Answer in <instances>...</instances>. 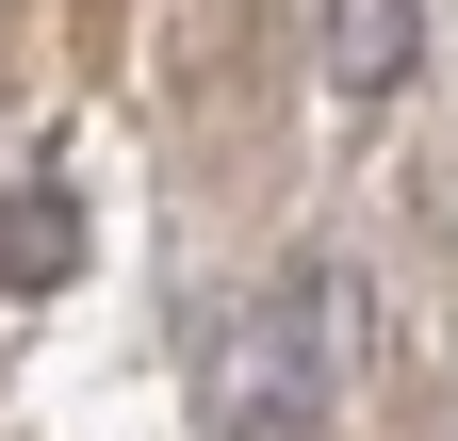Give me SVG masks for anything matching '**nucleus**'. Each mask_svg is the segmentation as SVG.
Segmentation results:
<instances>
[{"instance_id":"obj_1","label":"nucleus","mask_w":458,"mask_h":441,"mask_svg":"<svg viewBox=\"0 0 458 441\" xmlns=\"http://www.w3.org/2000/svg\"><path fill=\"white\" fill-rule=\"evenodd\" d=\"M327 425V262L213 327V441H311Z\"/></svg>"},{"instance_id":"obj_2","label":"nucleus","mask_w":458,"mask_h":441,"mask_svg":"<svg viewBox=\"0 0 458 441\" xmlns=\"http://www.w3.org/2000/svg\"><path fill=\"white\" fill-rule=\"evenodd\" d=\"M311 33H327V98H393L426 49V0H327Z\"/></svg>"},{"instance_id":"obj_3","label":"nucleus","mask_w":458,"mask_h":441,"mask_svg":"<svg viewBox=\"0 0 458 441\" xmlns=\"http://www.w3.org/2000/svg\"><path fill=\"white\" fill-rule=\"evenodd\" d=\"M66 279H82V212L49 180H17L0 196V295H66Z\"/></svg>"}]
</instances>
